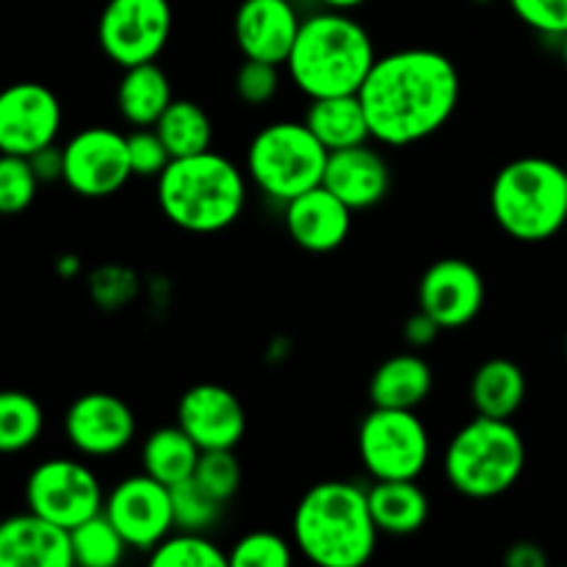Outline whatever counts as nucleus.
Here are the masks:
<instances>
[{"label": "nucleus", "instance_id": "2f4dec72", "mask_svg": "<svg viewBox=\"0 0 567 567\" xmlns=\"http://www.w3.org/2000/svg\"><path fill=\"white\" fill-rule=\"evenodd\" d=\"M297 559V546L269 529H255L238 537L227 551L230 567H291Z\"/></svg>", "mask_w": 567, "mask_h": 567}, {"label": "nucleus", "instance_id": "c9c22d12", "mask_svg": "<svg viewBox=\"0 0 567 567\" xmlns=\"http://www.w3.org/2000/svg\"><path fill=\"white\" fill-rule=\"evenodd\" d=\"M127 136V158H131L133 177H158L169 166L172 153L155 127H133Z\"/></svg>", "mask_w": 567, "mask_h": 567}, {"label": "nucleus", "instance_id": "393cba45", "mask_svg": "<svg viewBox=\"0 0 567 567\" xmlns=\"http://www.w3.org/2000/svg\"><path fill=\"white\" fill-rule=\"evenodd\" d=\"M468 393L476 415L513 421V415L524 408L529 385L524 369L515 360L493 358L474 371Z\"/></svg>", "mask_w": 567, "mask_h": 567}, {"label": "nucleus", "instance_id": "f03ea898", "mask_svg": "<svg viewBox=\"0 0 567 567\" xmlns=\"http://www.w3.org/2000/svg\"><path fill=\"white\" fill-rule=\"evenodd\" d=\"M291 540L297 554L319 567H363L380 543L369 487L347 480L310 487L293 509Z\"/></svg>", "mask_w": 567, "mask_h": 567}, {"label": "nucleus", "instance_id": "a211bd4d", "mask_svg": "<svg viewBox=\"0 0 567 567\" xmlns=\"http://www.w3.org/2000/svg\"><path fill=\"white\" fill-rule=\"evenodd\" d=\"M352 214L347 203L330 188L316 186L282 205V221L297 247L305 252H336L352 233Z\"/></svg>", "mask_w": 567, "mask_h": 567}, {"label": "nucleus", "instance_id": "473e14b6", "mask_svg": "<svg viewBox=\"0 0 567 567\" xmlns=\"http://www.w3.org/2000/svg\"><path fill=\"white\" fill-rule=\"evenodd\" d=\"M39 177L25 155L0 153V216H17L31 208Z\"/></svg>", "mask_w": 567, "mask_h": 567}, {"label": "nucleus", "instance_id": "f704fd0d", "mask_svg": "<svg viewBox=\"0 0 567 567\" xmlns=\"http://www.w3.org/2000/svg\"><path fill=\"white\" fill-rule=\"evenodd\" d=\"M233 86H236V97L244 105H252V109L269 105L280 92V64L244 59L236 70V78H233Z\"/></svg>", "mask_w": 567, "mask_h": 567}, {"label": "nucleus", "instance_id": "ddd939ff", "mask_svg": "<svg viewBox=\"0 0 567 567\" xmlns=\"http://www.w3.org/2000/svg\"><path fill=\"white\" fill-rule=\"evenodd\" d=\"M64 109L50 86L39 81H17L0 89V153L33 155L55 144Z\"/></svg>", "mask_w": 567, "mask_h": 567}, {"label": "nucleus", "instance_id": "f8f14e48", "mask_svg": "<svg viewBox=\"0 0 567 567\" xmlns=\"http://www.w3.org/2000/svg\"><path fill=\"white\" fill-rule=\"evenodd\" d=\"M103 513L120 529L133 551L150 554L175 532L169 487L150 474H131L105 493Z\"/></svg>", "mask_w": 567, "mask_h": 567}, {"label": "nucleus", "instance_id": "412c9836", "mask_svg": "<svg viewBox=\"0 0 567 567\" xmlns=\"http://www.w3.org/2000/svg\"><path fill=\"white\" fill-rule=\"evenodd\" d=\"M435 374L419 352H399L382 360L369 382V399L374 408L419 410L430 399Z\"/></svg>", "mask_w": 567, "mask_h": 567}, {"label": "nucleus", "instance_id": "bb28decb", "mask_svg": "<svg viewBox=\"0 0 567 567\" xmlns=\"http://www.w3.org/2000/svg\"><path fill=\"white\" fill-rule=\"evenodd\" d=\"M155 131L164 138L172 158H186V155L214 150L210 147L214 144V122L203 105L188 97L172 100L169 109L155 122Z\"/></svg>", "mask_w": 567, "mask_h": 567}, {"label": "nucleus", "instance_id": "9d476101", "mask_svg": "<svg viewBox=\"0 0 567 567\" xmlns=\"http://www.w3.org/2000/svg\"><path fill=\"white\" fill-rule=\"evenodd\" d=\"M105 493L97 474L72 457H50L25 480V504L31 513L72 529L103 509Z\"/></svg>", "mask_w": 567, "mask_h": 567}, {"label": "nucleus", "instance_id": "aec40b11", "mask_svg": "<svg viewBox=\"0 0 567 567\" xmlns=\"http://www.w3.org/2000/svg\"><path fill=\"white\" fill-rule=\"evenodd\" d=\"M0 567H72L70 529L37 513L0 520Z\"/></svg>", "mask_w": 567, "mask_h": 567}, {"label": "nucleus", "instance_id": "4c0bfd02", "mask_svg": "<svg viewBox=\"0 0 567 567\" xmlns=\"http://www.w3.org/2000/svg\"><path fill=\"white\" fill-rule=\"evenodd\" d=\"M441 332H443V327L437 324L430 313H424V310L419 308L408 321H404L402 336H404V343H408L410 349L421 352V349H430L432 343L441 338Z\"/></svg>", "mask_w": 567, "mask_h": 567}, {"label": "nucleus", "instance_id": "dca6fc26", "mask_svg": "<svg viewBox=\"0 0 567 567\" xmlns=\"http://www.w3.org/2000/svg\"><path fill=\"white\" fill-rule=\"evenodd\" d=\"M175 424L203 452L236 449L247 435V410L230 388L216 385V382H199V385L183 391Z\"/></svg>", "mask_w": 567, "mask_h": 567}, {"label": "nucleus", "instance_id": "f3484780", "mask_svg": "<svg viewBox=\"0 0 567 567\" xmlns=\"http://www.w3.org/2000/svg\"><path fill=\"white\" fill-rule=\"evenodd\" d=\"M302 17L291 0H244L233 20V37L244 59L286 66Z\"/></svg>", "mask_w": 567, "mask_h": 567}, {"label": "nucleus", "instance_id": "39448f33", "mask_svg": "<svg viewBox=\"0 0 567 567\" xmlns=\"http://www.w3.org/2000/svg\"><path fill=\"white\" fill-rule=\"evenodd\" d=\"M491 214L515 241L554 238L567 225V166L543 155L504 164L491 183Z\"/></svg>", "mask_w": 567, "mask_h": 567}, {"label": "nucleus", "instance_id": "37998d69", "mask_svg": "<svg viewBox=\"0 0 567 567\" xmlns=\"http://www.w3.org/2000/svg\"><path fill=\"white\" fill-rule=\"evenodd\" d=\"M563 64H565V70H567V33L563 37Z\"/></svg>", "mask_w": 567, "mask_h": 567}, {"label": "nucleus", "instance_id": "20e7f679", "mask_svg": "<svg viewBox=\"0 0 567 567\" xmlns=\"http://www.w3.org/2000/svg\"><path fill=\"white\" fill-rule=\"evenodd\" d=\"M377 55L374 39L363 22L349 11L327 9L302 20L286 70L308 100L358 94Z\"/></svg>", "mask_w": 567, "mask_h": 567}, {"label": "nucleus", "instance_id": "ea45409f", "mask_svg": "<svg viewBox=\"0 0 567 567\" xmlns=\"http://www.w3.org/2000/svg\"><path fill=\"white\" fill-rule=\"evenodd\" d=\"M504 563L509 567H546V554L535 543H515L507 551Z\"/></svg>", "mask_w": 567, "mask_h": 567}, {"label": "nucleus", "instance_id": "c756f323", "mask_svg": "<svg viewBox=\"0 0 567 567\" xmlns=\"http://www.w3.org/2000/svg\"><path fill=\"white\" fill-rule=\"evenodd\" d=\"M155 567H230L227 551H221L203 532L175 529L147 554Z\"/></svg>", "mask_w": 567, "mask_h": 567}, {"label": "nucleus", "instance_id": "b1692460", "mask_svg": "<svg viewBox=\"0 0 567 567\" xmlns=\"http://www.w3.org/2000/svg\"><path fill=\"white\" fill-rule=\"evenodd\" d=\"M302 122L330 153L332 150L371 142L369 116H365V109L358 94L310 97Z\"/></svg>", "mask_w": 567, "mask_h": 567}, {"label": "nucleus", "instance_id": "f257e3e1", "mask_svg": "<svg viewBox=\"0 0 567 567\" xmlns=\"http://www.w3.org/2000/svg\"><path fill=\"white\" fill-rule=\"evenodd\" d=\"M358 97L377 144L410 147L449 125L463 97V78L441 50L402 48L377 55Z\"/></svg>", "mask_w": 567, "mask_h": 567}, {"label": "nucleus", "instance_id": "4468645a", "mask_svg": "<svg viewBox=\"0 0 567 567\" xmlns=\"http://www.w3.org/2000/svg\"><path fill=\"white\" fill-rule=\"evenodd\" d=\"M136 413L122 396L89 391L64 413V435L78 454L92 460L116 457L136 441Z\"/></svg>", "mask_w": 567, "mask_h": 567}, {"label": "nucleus", "instance_id": "9b49d317", "mask_svg": "<svg viewBox=\"0 0 567 567\" xmlns=\"http://www.w3.org/2000/svg\"><path fill=\"white\" fill-rule=\"evenodd\" d=\"M133 177L127 136L116 127L92 125L64 144V183L86 199L114 197Z\"/></svg>", "mask_w": 567, "mask_h": 567}, {"label": "nucleus", "instance_id": "0eeeda50", "mask_svg": "<svg viewBox=\"0 0 567 567\" xmlns=\"http://www.w3.org/2000/svg\"><path fill=\"white\" fill-rule=\"evenodd\" d=\"M330 150L302 120H277L260 127L247 147V177L275 203L321 186Z\"/></svg>", "mask_w": 567, "mask_h": 567}, {"label": "nucleus", "instance_id": "6e6552de", "mask_svg": "<svg viewBox=\"0 0 567 567\" xmlns=\"http://www.w3.org/2000/svg\"><path fill=\"white\" fill-rule=\"evenodd\" d=\"M358 454L371 480H419L432 457L430 430L415 410L374 408L360 421Z\"/></svg>", "mask_w": 567, "mask_h": 567}, {"label": "nucleus", "instance_id": "6ab92c4d", "mask_svg": "<svg viewBox=\"0 0 567 567\" xmlns=\"http://www.w3.org/2000/svg\"><path fill=\"white\" fill-rule=\"evenodd\" d=\"M391 183L393 175L385 155L377 147H371L369 142L332 150L327 155L321 186L330 188L352 210H369L380 205L388 197V192H391Z\"/></svg>", "mask_w": 567, "mask_h": 567}, {"label": "nucleus", "instance_id": "423d86ee", "mask_svg": "<svg viewBox=\"0 0 567 567\" xmlns=\"http://www.w3.org/2000/svg\"><path fill=\"white\" fill-rule=\"evenodd\" d=\"M526 468L524 435L509 419L476 415L460 426L443 452L446 482L465 498L491 502L518 485Z\"/></svg>", "mask_w": 567, "mask_h": 567}, {"label": "nucleus", "instance_id": "7ed1b4c3", "mask_svg": "<svg viewBox=\"0 0 567 567\" xmlns=\"http://www.w3.org/2000/svg\"><path fill=\"white\" fill-rule=\"evenodd\" d=\"M249 197V177L216 150L172 158L155 177V199L166 219L186 233L210 236L241 219Z\"/></svg>", "mask_w": 567, "mask_h": 567}, {"label": "nucleus", "instance_id": "e433bc0d", "mask_svg": "<svg viewBox=\"0 0 567 567\" xmlns=\"http://www.w3.org/2000/svg\"><path fill=\"white\" fill-rule=\"evenodd\" d=\"M509 9L532 31L559 39L567 33V0H509Z\"/></svg>", "mask_w": 567, "mask_h": 567}, {"label": "nucleus", "instance_id": "7c9ffc66", "mask_svg": "<svg viewBox=\"0 0 567 567\" xmlns=\"http://www.w3.org/2000/svg\"><path fill=\"white\" fill-rule=\"evenodd\" d=\"M172 496V515H175V529L181 532H203L208 535L225 513V502L205 491L197 482V476L177 482L169 487Z\"/></svg>", "mask_w": 567, "mask_h": 567}, {"label": "nucleus", "instance_id": "c85d7f7f", "mask_svg": "<svg viewBox=\"0 0 567 567\" xmlns=\"http://www.w3.org/2000/svg\"><path fill=\"white\" fill-rule=\"evenodd\" d=\"M44 410L31 393L0 391V454L31 449L42 437Z\"/></svg>", "mask_w": 567, "mask_h": 567}, {"label": "nucleus", "instance_id": "cd10ccee", "mask_svg": "<svg viewBox=\"0 0 567 567\" xmlns=\"http://www.w3.org/2000/svg\"><path fill=\"white\" fill-rule=\"evenodd\" d=\"M70 546H72V565L83 567H114L125 559L131 551L125 537L120 535L109 515L100 509L97 515L86 518L83 524L70 529Z\"/></svg>", "mask_w": 567, "mask_h": 567}, {"label": "nucleus", "instance_id": "5701e85b", "mask_svg": "<svg viewBox=\"0 0 567 567\" xmlns=\"http://www.w3.org/2000/svg\"><path fill=\"white\" fill-rule=\"evenodd\" d=\"M172 100H175L172 81L158 61H144L122 70L116 83V109L131 127H155Z\"/></svg>", "mask_w": 567, "mask_h": 567}, {"label": "nucleus", "instance_id": "a878e982", "mask_svg": "<svg viewBox=\"0 0 567 567\" xmlns=\"http://www.w3.org/2000/svg\"><path fill=\"white\" fill-rule=\"evenodd\" d=\"M203 449L186 435L177 424L158 426L142 443V471L172 487L194 476Z\"/></svg>", "mask_w": 567, "mask_h": 567}, {"label": "nucleus", "instance_id": "58836bf2", "mask_svg": "<svg viewBox=\"0 0 567 567\" xmlns=\"http://www.w3.org/2000/svg\"><path fill=\"white\" fill-rule=\"evenodd\" d=\"M28 161H31L39 183L64 181V147H59V144H48V147L37 150L33 155H28Z\"/></svg>", "mask_w": 567, "mask_h": 567}, {"label": "nucleus", "instance_id": "c03bdc74", "mask_svg": "<svg viewBox=\"0 0 567 567\" xmlns=\"http://www.w3.org/2000/svg\"><path fill=\"white\" fill-rule=\"evenodd\" d=\"M565 352H567V338H565Z\"/></svg>", "mask_w": 567, "mask_h": 567}, {"label": "nucleus", "instance_id": "a19ab883", "mask_svg": "<svg viewBox=\"0 0 567 567\" xmlns=\"http://www.w3.org/2000/svg\"><path fill=\"white\" fill-rule=\"evenodd\" d=\"M319 3L336 11H352V9H360L363 3H369V0H319Z\"/></svg>", "mask_w": 567, "mask_h": 567}, {"label": "nucleus", "instance_id": "4be33fe9", "mask_svg": "<svg viewBox=\"0 0 567 567\" xmlns=\"http://www.w3.org/2000/svg\"><path fill=\"white\" fill-rule=\"evenodd\" d=\"M369 509L380 535L410 537L430 520V496L419 480H374Z\"/></svg>", "mask_w": 567, "mask_h": 567}, {"label": "nucleus", "instance_id": "2eb2a0df", "mask_svg": "<svg viewBox=\"0 0 567 567\" xmlns=\"http://www.w3.org/2000/svg\"><path fill=\"white\" fill-rule=\"evenodd\" d=\"M485 277L471 260L441 258L421 275L419 308L446 330H463L485 308Z\"/></svg>", "mask_w": 567, "mask_h": 567}, {"label": "nucleus", "instance_id": "79ce46f5", "mask_svg": "<svg viewBox=\"0 0 567 567\" xmlns=\"http://www.w3.org/2000/svg\"><path fill=\"white\" fill-rule=\"evenodd\" d=\"M59 271H64V275H72V271H78V260L72 258V255H66V260H61V264H59Z\"/></svg>", "mask_w": 567, "mask_h": 567}, {"label": "nucleus", "instance_id": "72a5a7b5", "mask_svg": "<svg viewBox=\"0 0 567 567\" xmlns=\"http://www.w3.org/2000/svg\"><path fill=\"white\" fill-rule=\"evenodd\" d=\"M199 485L214 493L219 502L230 504L238 496L244 482L241 460L236 457V449H210L199 454L197 471H194Z\"/></svg>", "mask_w": 567, "mask_h": 567}, {"label": "nucleus", "instance_id": "1a4fd4ad", "mask_svg": "<svg viewBox=\"0 0 567 567\" xmlns=\"http://www.w3.org/2000/svg\"><path fill=\"white\" fill-rule=\"evenodd\" d=\"M175 14L169 0H109L100 11V50L116 66L155 61L169 44Z\"/></svg>", "mask_w": 567, "mask_h": 567}]
</instances>
